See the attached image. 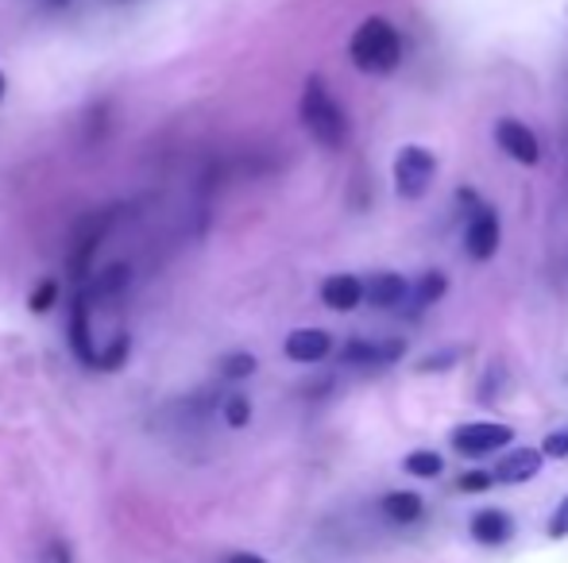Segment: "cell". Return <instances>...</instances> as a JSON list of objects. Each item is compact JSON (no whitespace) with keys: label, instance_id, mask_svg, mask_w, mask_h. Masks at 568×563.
<instances>
[{"label":"cell","instance_id":"obj_22","mask_svg":"<svg viewBox=\"0 0 568 563\" xmlns=\"http://www.w3.org/2000/svg\"><path fill=\"white\" fill-rule=\"evenodd\" d=\"M542 459H568V429H557L542 441Z\"/></svg>","mask_w":568,"mask_h":563},{"label":"cell","instance_id":"obj_14","mask_svg":"<svg viewBox=\"0 0 568 563\" xmlns=\"http://www.w3.org/2000/svg\"><path fill=\"white\" fill-rule=\"evenodd\" d=\"M514 532V521L502 509H479L476 517H472V537L479 540V544H502V540Z\"/></svg>","mask_w":568,"mask_h":563},{"label":"cell","instance_id":"obj_13","mask_svg":"<svg viewBox=\"0 0 568 563\" xmlns=\"http://www.w3.org/2000/svg\"><path fill=\"white\" fill-rule=\"evenodd\" d=\"M322 302L333 313H352L363 302V282L356 274H329L322 282Z\"/></svg>","mask_w":568,"mask_h":563},{"label":"cell","instance_id":"obj_4","mask_svg":"<svg viewBox=\"0 0 568 563\" xmlns=\"http://www.w3.org/2000/svg\"><path fill=\"white\" fill-rule=\"evenodd\" d=\"M507 444H514V429L499 425V421H472V425H461L453 433V448L461 456H491V451H502Z\"/></svg>","mask_w":568,"mask_h":563},{"label":"cell","instance_id":"obj_19","mask_svg":"<svg viewBox=\"0 0 568 563\" xmlns=\"http://www.w3.org/2000/svg\"><path fill=\"white\" fill-rule=\"evenodd\" d=\"M221 413L229 429H244L247 421H252V401H247L244 394H229V398L221 401Z\"/></svg>","mask_w":568,"mask_h":563},{"label":"cell","instance_id":"obj_17","mask_svg":"<svg viewBox=\"0 0 568 563\" xmlns=\"http://www.w3.org/2000/svg\"><path fill=\"white\" fill-rule=\"evenodd\" d=\"M406 474H414V479H437V474L445 471V459L437 456V451H410V456L403 459Z\"/></svg>","mask_w":568,"mask_h":563},{"label":"cell","instance_id":"obj_9","mask_svg":"<svg viewBox=\"0 0 568 563\" xmlns=\"http://www.w3.org/2000/svg\"><path fill=\"white\" fill-rule=\"evenodd\" d=\"M282 351H287V360L294 363H322L329 360L333 336L325 332V328H294V332L287 336V343H282Z\"/></svg>","mask_w":568,"mask_h":563},{"label":"cell","instance_id":"obj_21","mask_svg":"<svg viewBox=\"0 0 568 563\" xmlns=\"http://www.w3.org/2000/svg\"><path fill=\"white\" fill-rule=\"evenodd\" d=\"M55 297H58V282L55 278H47V282H39V290H32L27 305H32V313H47L50 305H55Z\"/></svg>","mask_w":568,"mask_h":563},{"label":"cell","instance_id":"obj_26","mask_svg":"<svg viewBox=\"0 0 568 563\" xmlns=\"http://www.w3.org/2000/svg\"><path fill=\"white\" fill-rule=\"evenodd\" d=\"M456 363V351H437V355H429V360L418 363V371H445Z\"/></svg>","mask_w":568,"mask_h":563},{"label":"cell","instance_id":"obj_11","mask_svg":"<svg viewBox=\"0 0 568 563\" xmlns=\"http://www.w3.org/2000/svg\"><path fill=\"white\" fill-rule=\"evenodd\" d=\"M406 294H410V282L395 270H383L371 282H363V302L375 305V309H395V305L406 302Z\"/></svg>","mask_w":568,"mask_h":563},{"label":"cell","instance_id":"obj_12","mask_svg":"<svg viewBox=\"0 0 568 563\" xmlns=\"http://www.w3.org/2000/svg\"><path fill=\"white\" fill-rule=\"evenodd\" d=\"M537 471H542V451L537 448H514V451H507V456L499 459V467L491 471V479L514 486V482H530Z\"/></svg>","mask_w":568,"mask_h":563},{"label":"cell","instance_id":"obj_24","mask_svg":"<svg viewBox=\"0 0 568 563\" xmlns=\"http://www.w3.org/2000/svg\"><path fill=\"white\" fill-rule=\"evenodd\" d=\"M43 563H74V552H70L67 540L50 537L47 544H43Z\"/></svg>","mask_w":568,"mask_h":563},{"label":"cell","instance_id":"obj_5","mask_svg":"<svg viewBox=\"0 0 568 563\" xmlns=\"http://www.w3.org/2000/svg\"><path fill=\"white\" fill-rule=\"evenodd\" d=\"M499 213H495L491 204L479 201L476 209H468V228H464V247L476 262H487L495 251H499Z\"/></svg>","mask_w":568,"mask_h":563},{"label":"cell","instance_id":"obj_7","mask_svg":"<svg viewBox=\"0 0 568 563\" xmlns=\"http://www.w3.org/2000/svg\"><path fill=\"white\" fill-rule=\"evenodd\" d=\"M403 340H363V336H356L340 348V363L345 367H383V363L403 360Z\"/></svg>","mask_w":568,"mask_h":563},{"label":"cell","instance_id":"obj_28","mask_svg":"<svg viewBox=\"0 0 568 563\" xmlns=\"http://www.w3.org/2000/svg\"><path fill=\"white\" fill-rule=\"evenodd\" d=\"M4 93H9V78H4V70H0V101H4Z\"/></svg>","mask_w":568,"mask_h":563},{"label":"cell","instance_id":"obj_23","mask_svg":"<svg viewBox=\"0 0 568 563\" xmlns=\"http://www.w3.org/2000/svg\"><path fill=\"white\" fill-rule=\"evenodd\" d=\"M491 482H495L491 471H468L456 479V490H461V494H479V490H487Z\"/></svg>","mask_w":568,"mask_h":563},{"label":"cell","instance_id":"obj_3","mask_svg":"<svg viewBox=\"0 0 568 563\" xmlns=\"http://www.w3.org/2000/svg\"><path fill=\"white\" fill-rule=\"evenodd\" d=\"M437 178V159L429 148H403L395 155V189L406 201H421Z\"/></svg>","mask_w":568,"mask_h":563},{"label":"cell","instance_id":"obj_1","mask_svg":"<svg viewBox=\"0 0 568 563\" xmlns=\"http://www.w3.org/2000/svg\"><path fill=\"white\" fill-rule=\"evenodd\" d=\"M302 124L305 131L313 136V143L325 151H340L348 143V116L345 108L337 105V97L329 93L322 74H310L305 78V90H302Z\"/></svg>","mask_w":568,"mask_h":563},{"label":"cell","instance_id":"obj_25","mask_svg":"<svg viewBox=\"0 0 568 563\" xmlns=\"http://www.w3.org/2000/svg\"><path fill=\"white\" fill-rule=\"evenodd\" d=\"M549 537H553V540H565V537H568V494L560 499V506L553 509V517H549Z\"/></svg>","mask_w":568,"mask_h":563},{"label":"cell","instance_id":"obj_27","mask_svg":"<svg viewBox=\"0 0 568 563\" xmlns=\"http://www.w3.org/2000/svg\"><path fill=\"white\" fill-rule=\"evenodd\" d=\"M224 563H267V560L264 555H256V552H232Z\"/></svg>","mask_w":568,"mask_h":563},{"label":"cell","instance_id":"obj_6","mask_svg":"<svg viewBox=\"0 0 568 563\" xmlns=\"http://www.w3.org/2000/svg\"><path fill=\"white\" fill-rule=\"evenodd\" d=\"M495 143L522 166L542 163V143H537V136L522 120H514V116H502V120L495 124Z\"/></svg>","mask_w":568,"mask_h":563},{"label":"cell","instance_id":"obj_18","mask_svg":"<svg viewBox=\"0 0 568 563\" xmlns=\"http://www.w3.org/2000/svg\"><path fill=\"white\" fill-rule=\"evenodd\" d=\"M256 355L252 351H232V355H224L221 360V378H229V383H240V378H252L256 375Z\"/></svg>","mask_w":568,"mask_h":563},{"label":"cell","instance_id":"obj_2","mask_svg":"<svg viewBox=\"0 0 568 563\" xmlns=\"http://www.w3.org/2000/svg\"><path fill=\"white\" fill-rule=\"evenodd\" d=\"M348 58L363 74H395L403 62V35L391 20L368 16L348 39Z\"/></svg>","mask_w":568,"mask_h":563},{"label":"cell","instance_id":"obj_10","mask_svg":"<svg viewBox=\"0 0 568 563\" xmlns=\"http://www.w3.org/2000/svg\"><path fill=\"white\" fill-rule=\"evenodd\" d=\"M90 309H93L90 294H78L74 305H70V348H74V355L85 367H97V343H93Z\"/></svg>","mask_w":568,"mask_h":563},{"label":"cell","instance_id":"obj_20","mask_svg":"<svg viewBox=\"0 0 568 563\" xmlns=\"http://www.w3.org/2000/svg\"><path fill=\"white\" fill-rule=\"evenodd\" d=\"M128 351H132L128 336H116V340L108 343L105 351H97V371H120L124 360H128Z\"/></svg>","mask_w":568,"mask_h":563},{"label":"cell","instance_id":"obj_15","mask_svg":"<svg viewBox=\"0 0 568 563\" xmlns=\"http://www.w3.org/2000/svg\"><path fill=\"white\" fill-rule=\"evenodd\" d=\"M383 514H387V521H395V525H414V521H421L426 506H421V499L410 494V490H395V494L383 499Z\"/></svg>","mask_w":568,"mask_h":563},{"label":"cell","instance_id":"obj_8","mask_svg":"<svg viewBox=\"0 0 568 563\" xmlns=\"http://www.w3.org/2000/svg\"><path fill=\"white\" fill-rule=\"evenodd\" d=\"M108 224H113V213H93L85 216L82 224H78L74 232V251H70V270H74V278H85V270H90L93 255H97L101 239H105Z\"/></svg>","mask_w":568,"mask_h":563},{"label":"cell","instance_id":"obj_16","mask_svg":"<svg viewBox=\"0 0 568 563\" xmlns=\"http://www.w3.org/2000/svg\"><path fill=\"white\" fill-rule=\"evenodd\" d=\"M445 294H449V278L441 274V270H426V274L410 286V294L406 297H410L414 305H421V309H429V305H437Z\"/></svg>","mask_w":568,"mask_h":563}]
</instances>
